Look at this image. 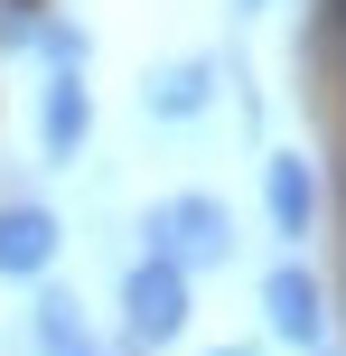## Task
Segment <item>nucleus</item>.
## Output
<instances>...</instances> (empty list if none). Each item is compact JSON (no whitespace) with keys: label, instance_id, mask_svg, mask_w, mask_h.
<instances>
[{"label":"nucleus","instance_id":"1","mask_svg":"<svg viewBox=\"0 0 346 356\" xmlns=\"http://www.w3.org/2000/svg\"><path fill=\"white\" fill-rule=\"evenodd\" d=\"M141 234H150V263H168V272H216L225 253H234V216H225V197H206V188L159 197V207L141 216Z\"/></svg>","mask_w":346,"mask_h":356},{"label":"nucleus","instance_id":"2","mask_svg":"<svg viewBox=\"0 0 346 356\" xmlns=\"http://www.w3.org/2000/svg\"><path fill=\"white\" fill-rule=\"evenodd\" d=\"M122 328H131V347H168L187 328V272H168V263H131L122 272Z\"/></svg>","mask_w":346,"mask_h":356},{"label":"nucleus","instance_id":"3","mask_svg":"<svg viewBox=\"0 0 346 356\" xmlns=\"http://www.w3.org/2000/svg\"><path fill=\"white\" fill-rule=\"evenodd\" d=\"M262 319H272V338L318 356V338H328V282H318L309 263H272L262 272Z\"/></svg>","mask_w":346,"mask_h":356},{"label":"nucleus","instance_id":"4","mask_svg":"<svg viewBox=\"0 0 346 356\" xmlns=\"http://www.w3.org/2000/svg\"><path fill=\"white\" fill-rule=\"evenodd\" d=\"M262 207H272V234H309L318 225V169L300 160V150H272V160H262Z\"/></svg>","mask_w":346,"mask_h":356},{"label":"nucleus","instance_id":"5","mask_svg":"<svg viewBox=\"0 0 346 356\" xmlns=\"http://www.w3.org/2000/svg\"><path fill=\"white\" fill-rule=\"evenodd\" d=\"M56 244H66V234H56V216L37 207V197L0 207V272H10V282H37V272L56 263Z\"/></svg>","mask_w":346,"mask_h":356},{"label":"nucleus","instance_id":"6","mask_svg":"<svg viewBox=\"0 0 346 356\" xmlns=\"http://www.w3.org/2000/svg\"><path fill=\"white\" fill-rule=\"evenodd\" d=\"M94 131V94L85 75H47V94H37V141H47V160H75Z\"/></svg>","mask_w":346,"mask_h":356},{"label":"nucleus","instance_id":"7","mask_svg":"<svg viewBox=\"0 0 346 356\" xmlns=\"http://www.w3.org/2000/svg\"><path fill=\"white\" fill-rule=\"evenodd\" d=\"M141 104L159 113V122H187V113H206L216 104V56H178V66H159L141 85Z\"/></svg>","mask_w":346,"mask_h":356},{"label":"nucleus","instance_id":"8","mask_svg":"<svg viewBox=\"0 0 346 356\" xmlns=\"http://www.w3.org/2000/svg\"><path fill=\"white\" fill-rule=\"evenodd\" d=\"M37 347H47V356H75V347H94V338H85V319H75V300H66V291H47V300H37Z\"/></svg>","mask_w":346,"mask_h":356},{"label":"nucleus","instance_id":"9","mask_svg":"<svg viewBox=\"0 0 346 356\" xmlns=\"http://www.w3.org/2000/svg\"><path fill=\"white\" fill-rule=\"evenodd\" d=\"M28 47L47 56L56 75H85V29H75V19H37V29H28Z\"/></svg>","mask_w":346,"mask_h":356},{"label":"nucleus","instance_id":"10","mask_svg":"<svg viewBox=\"0 0 346 356\" xmlns=\"http://www.w3.org/2000/svg\"><path fill=\"white\" fill-rule=\"evenodd\" d=\"M216 356H253V347H216Z\"/></svg>","mask_w":346,"mask_h":356},{"label":"nucleus","instance_id":"11","mask_svg":"<svg viewBox=\"0 0 346 356\" xmlns=\"http://www.w3.org/2000/svg\"><path fill=\"white\" fill-rule=\"evenodd\" d=\"M243 10H272V0H243Z\"/></svg>","mask_w":346,"mask_h":356},{"label":"nucleus","instance_id":"12","mask_svg":"<svg viewBox=\"0 0 346 356\" xmlns=\"http://www.w3.org/2000/svg\"><path fill=\"white\" fill-rule=\"evenodd\" d=\"M10 10H37V0H10Z\"/></svg>","mask_w":346,"mask_h":356},{"label":"nucleus","instance_id":"13","mask_svg":"<svg viewBox=\"0 0 346 356\" xmlns=\"http://www.w3.org/2000/svg\"><path fill=\"white\" fill-rule=\"evenodd\" d=\"M75 356H103V347H75Z\"/></svg>","mask_w":346,"mask_h":356},{"label":"nucleus","instance_id":"14","mask_svg":"<svg viewBox=\"0 0 346 356\" xmlns=\"http://www.w3.org/2000/svg\"><path fill=\"white\" fill-rule=\"evenodd\" d=\"M328 10H337V19H346V0H328Z\"/></svg>","mask_w":346,"mask_h":356},{"label":"nucleus","instance_id":"15","mask_svg":"<svg viewBox=\"0 0 346 356\" xmlns=\"http://www.w3.org/2000/svg\"><path fill=\"white\" fill-rule=\"evenodd\" d=\"M318 356H328V347H318Z\"/></svg>","mask_w":346,"mask_h":356}]
</instances>
